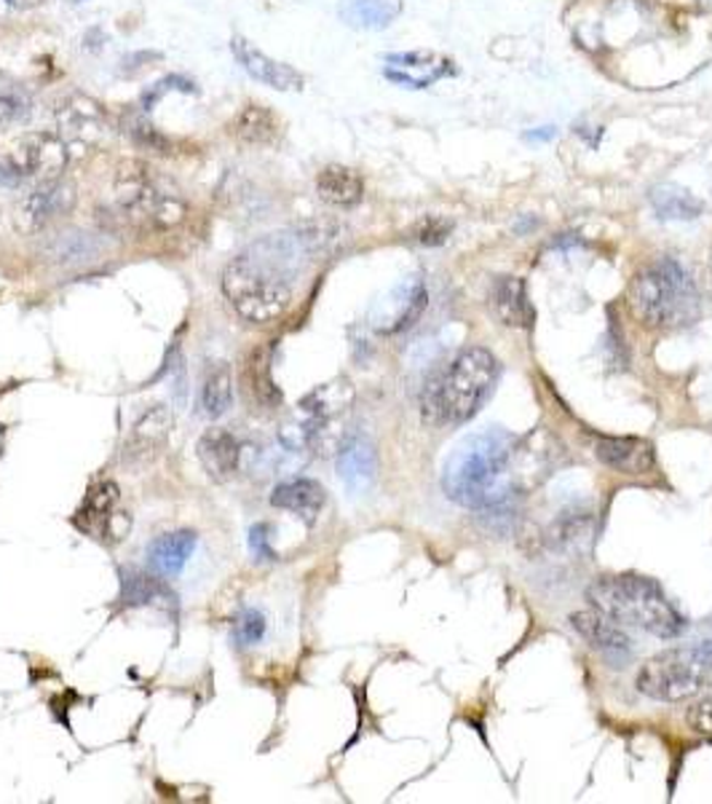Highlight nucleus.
Instances as JSON below:
<instances>
[{
	"label": "nucleus",
	"mask_w": 712,
	"mask_h": 804,
	"mask_svg": "<svg viewBox=\"0 0 712 804\" xmlns=\"http://www.w3.org/2000/svg\"><path fill=\"white\" fill-rule=\"evenodd\" d=\"M300 263H306V258L293 234L265 236L225 269V298L247 322H274L287 311L293 298L289 280L298 274Z\"/></svg>",
	"instance_id": "obj_1"
},
{
	"label": "nucleus",
	"mask_w": 712,
	"mask_h": 804,
	"mask_svg": "<svg viewBox=\"0 0 712 804\" xmlns=\"http://www.w3.org/2000/svg\"><path fill=\"white\" fill-rule=\"evenodd\" d=\"M518 437L501 427H485L461 437L442 470V488L448 499L468 510H488L507 505L518 490L512 459Z\"/></svg>",
	"instance_id": "obj_2"
},
{
	"label": "nucleus",
	"mask_w": 712,
	"mask_h": 804,
	"mask_svg": "<svg viewBox=\"0 0 712 804\" xmlns=\"http://www.w3.org/2000/svg\"><path fill=\"white\" fill-rule=\"evenodd\" d=\"M498 363L483 346H466L448 363L437 365L420 389V416L431 427H459L468 422L490 394Z\"/></svg>",
	"instance_id": "obj_3"
},
{
	"label": "nucleus",
	"mask_w": 712,
	"mask_h": 804,
	"mask_svg": "<svg viewBox=\"0 0 712 804\" xmlns=\"http://www.w3.org/2000/svg\"><path fill=\"white\" fill-rule=\"evenodd\" d=\"M586 599L597 612L616 623L634 625L656 638H678L686 630V619L669 603L658 582L638 575L597 577L586 588Z\"/></svg>",
	"instance_id": "obj_4"
},
{
	"label": "nucleus",
	"mask_w": 712,
	"mask_h": 804,
	"mask_svg": "<svg viewBox=\"0 0 712 804\" xmlns=\"http://www.w3.org/2000/svg\"><path fill=\"white\" fill-rule=\"evenodd\" d=\"M634 315L649 328H684L699 317V293L684 265L673 258L638 271L630 287Z\"/></svg>",
	"instance_id": "obj_5"
},
{
	"label": "nucleus",
	"mask_w": 712,
	"mask_h": 804,
	"mask_svg": "<svg viewBox=\"0 0 712 804\" xmlns=\"http://www.w3.org/2000/svg\"><path fill=\"white\" fill-rule=\"evenodd\" d=\"M712 678V643L673 647L643 662L638 689L658 702H684L699 695Z\"/></svg>",
	"instance_id": "obj_6"
},
{
	"label": "nucleus",
	"mask_w": 712,
	"mask_h": 804,
	"mask_svg": "<svg viewBox=\"0 0 712 804\" xmlns=\"http://www.w3.org/2000/svg\"><path fill=\"white\" fill-rule=\"evenodd\" d=\"M118 212L129 226L164 230L186 217V204L151 180L145 167H134V173L123 169L118 177Z\"/></svg>",
	"instance_id": "obj_7"
},
{
	"label": "nucleus",
	"mask_w": 712,
	"mask_h": 804,
	"mask_svg": "<svg viewBox=\"0 0 712 804\" xmlns=\"http://www.w3.org/2000/svg\"><path fill=\"white\" fill-rule=\"evenodd\" d=\"M68 164V145L55 132H27L0 147V180H55Z\"/></svg>",
	"instance_id": "obj_8"
},
{
	"label": "nucleus",
	"mask_w": 712,
	"mask_h": 804,
	"mask_svg": "<svg viewBox=\"0 0 712 804\" xmlns=\"http://www.w3.org/2000/svg\"><path fill=\"white\" fill-rule=\"evenodd\" d=\"M118 501H121V494L116 483H97L83 499L75 525L99 542H118L123 531H129V512L127 516L118 512Z\"/></svg>",
	"instance_id": "obj_9"
},
{
	"label": "nucleus",
	"mask_w": 712,
	"mask_h": 804,
	"mask_svg": "<svg viewBox=\"0 0 712 804\" xmlns=\"http://www.w3.org/2000/svg\"><path fill=\"white\" fill-rule=\"evenodd\" d=\"M75 206V188L68 180H44L38 188L27 193L16 206V221L27 230H38L49 226L57 217L68 215Z\"/></svg>",
	"instance_id": "obj_10"
},
{
	"label": "nucleus",
	"mask_w": 712,
	"mask_h": 804,
	"mask_svg": "<svg viewBox=\"0 0 712 804\" xmlns=\"http://www.w3.org/2000/svg\"><path fill=\"white\" fill-rule=\"evenodd\" d=\"M230 51H234L236 62L245 68V73L252 75L260 84L276 88V92H298V88H302V75L298 70L271 59L265 51H260L258 46L249 44L247 38H239V35H236V38L230 40Z\"/></svg>",
	"instance_id": "obj_11"
},
{
	"label": "nucleus",
	"mask_w": 712,
	"mask_h": 804,
	"mask_svg": "<svg viewBox=\"0 0 712 804\" xmlns=\"http://www.w3.org/2000/svg\"><path fill=\"white\" fill-rule=\"evenodd\" d=\"M247 453L249 448L228 429H210L199 440L201 464L215 481H228L236 472H241Z\"/></svg>",
	"instance_id": "obj_12"
},
{
	"label": "nucleus",
	"mask_w": 712,
	"mask_h": 804,
	"mask_svg": "<svg viewBox=\"0 0 712 804\" xmlns=\"http://www.w3.org/2000/svg\"><path fill=\"white\" fill-rule=\"evenodd\" d=\"M571 625L590 643L592 649L605 654L608 660L619 662L625 658H630L632 652V638L627 636L625 630L616 625V619L605 617L603 612H575L571 614Z\"/></svg>",
	"instance_id": "obj_13"
},
{
	"label": "nucleus",
	"mask_w": 712,
	"mask_h": 804,
	"mask_svg": "<svg viewBox=\"0 0 712 804\" xmlns=\"http://www.w3.org/2000/svg\"><path fill=\"white\" fill-rule=\"evenodd\" d=\"M378 472L376 448L367 437L354 435L337 451V475L352 496H361L372 488Z\"/></svg>",
	"instance_id": "obj_14"
},
{
	"label": "nucleus",
	"mask_w": 712,
	"mask_h": 804,
	"mask_svg": "<svg viewBox=\"0 0 712 804\" xmlns=\"http://www.w3.org/2000/svg\"><path fill=\"white\" fill-rule=\"evenodd\" d=\"M595 457L605 466L625 475H643L654 470V446L640 437H597Z\"/></svg>",
	"instance_id": "obj_15"
},
{
	"label": "nucleus",
	"mask_w": 712,
	"mask_h": 804,
	"mask_svg": "<svg viewBox=\"0 0 712 804\" xmlns=\"http://www.w3.org/2000/svg\"><path fill=\"white\" fill-rule=\"evenodd\" d=\"M490 311L507 328H527L533 319L525 282L520 276H498L490 287Z\"/></svg>",
	"instance_id": "obj_16"
},
{
	"label": "nucleus",
	"mask_w": 712,
	"mask_h": 804,
	"mask_svg": "<svg viewBox=\"0 0 712 804\" xmlns=\"http://www.w3.org/2000/svg\"><path fill=\"white\" fill-rule=\"evenodd\" d=\"M195 534L193 531H171V534H162L147 545V566L153 575L164 579H175L186 569L188 558L193 555Z\"/></svg>",
	"instance_id": "obj_17"
},
{
	"label": "nucleus",
	"mask_w": 712,
	"mask_h": 804,
	"mask_svg": "<svg viewBox=\"0 0 712 804\" xmlns=\"http://www.w3.org/2000/svg\"><path fill=\"white\" fill-rule=\"evenodd\" d=\"M230 134L239 140L241 145L252 147H265L274 145L282 134V118L274 110L265 108V105L247 103L239 114L230 121Z\"/></svg>",
	"instance_id": "obj_18"
},
{
	"label": "nucleus",
	"mask_w": 712,
	"mask_h": 804,
	"mask_svg": "<svg viewBox=\"0 0 712 804\" xmlns=\"http://www.w3.org/2000/svg\"><path fill=\"white\" fill-rule=\"evenodd\" d=\"M324 501H328V494L311 477H295V481L278 483L274 494H271V505L278 507V510L295 512V516L308 520V523L319 516Z\"/></svg>",
	"instance_id": "obj_19"
},
{
	"label": "nucleus",
	"mask_w": 712,
	"mask_h": 804,
	"mask_svg": "<svg viewBox=\"0 0 712 804\" xmlns=\"http://www.w3.org/2000/svg\"><path fill=\"white\" fill-rule=\"evenodd\" d=\"M169 431H171V413L166 411L164 405L151 407V411H147L132 427V435H129L127 451L123 453L132 461L151 459L153 453L162 451Z\"/></svg>",
	"instance_id": "obj_20"
},
{
	"label": "nucleus",
	"mask_w": 712,
	"mask_h": 804,
	"mask_svg": "<svg viewBox=\"0 0 712 804\" xmlns=\"http://www.w3.org/2000/svg\"><path fill=\"white\" fill-rule=\"evenodd\" d=\"M383 315L378 317V328L383 333H400V330L411 328L415 319L420 317V311L426 309V289L420 282L413 285H402L391 293V300L383 304Z\"/></svg>",
	"instance_id": "obj_21"
},
{
	"label": "nucleus",
	"mask_w": 712,
	"mask_h": 804,
	"mask_svg": "<svg viewBox=\"0 0 712 804\" xmlns=\"http://www.w3.org/2000/svg\"><path fill=\"white\" fill-rule=\"evenodd\" d=\"M317 193L328 204L348 210V206H356L361 197H365V180L354 169L341 167V164H330L317 177Z\"/></svg>",
	"instance_id": "obj_22"
},
{
	"label": "nucleus",
	"mask_w": 712,
	"mask_h": 804,
	"mask_svg": "<svg viewBox=\"0 0 712 804\" xmlns=\"http://www.w3.org/2000/svg\"><path fill=\"white\" fill-rule=\"evenodd\" d=\"M354 402V387L346 378H335V381L322 383L313 392H308L300 400V411L308 418H319V422H332L335 416L348 411V405Z\"/></svg>",
	"instance_id": "obj_23"
},
{
	"label": "nucleus",
	"mask_w": 712,
	"mask_h": 804,
	"mask_svg": "<svg viewBox=\"0 0 712 804\" xmlns=\"http://www.w3.org/2000/svg\"><path fill=\"white\" fill-rule=\"evenodd\" d=\"M103 252V241L97 236L86 234V230L68 228L59 230L44 245V256L55 263L73 265V263H88Z\"/></svg>",
	"instance_id": "obj_24"
},
{
	"label": "nucleus",
	"mask_w": 712,
	"mask_h": 804,
	"mask_svg": "<svg viewBox=\"0 0 712 804\" xmlns=\"http://www.w3.org/2000/svg\"><path fill=\"white\" fill-rule=\"evenodd\" d=\"M337 14L348 27L383 29L402 14V0H341Z\"/></svg>",
	"instance_id": "obj_25"
},
{
	"label": "nucleus",
	"mask_w": 712,
	"mask_h": 804,
	"mask_svg": "<svg viewBox=\"0 0 712 804\" xmlns=\"http://www.w3.org/2000/svg\"><path fill=\"white\" fill-rule=\"evenodd\" d=\"M651 206L662 221H697L704 212V201L693 197L688 188L680 186H656L651 191Z\"/></svg>",
	"instance_id": "obj_26"
},
{
	"label": "nucleus",
	"mask_w": 712,
	"mask_h": 804,
	"mask_svg": "<svg viewBox=\"0 0 712 804\" xmlns=\"http://www.w3.org/2000/svg\"><path fill=\"white\" fill-rule=\"evenodd\" d=\"M295 236H298L308 258H322L335 252L348 239V230L337 221H311L306 226L295 228Z\"/></svg>",
	"instance_id": "obj_27"
},
{
	"label": "nucleus",
	"mask_w": 712,
	"mask_h": 804,
	"mask_svg": "<svg viewBox=\"0 0 712 804\" xmlns=\"http://www.w3.org/2000/svg\"><path fill=\"white\" fill-rule=\"evenodd\" d=\"M234 400V376L225 363L210 365L204 381H201V407L210 418H219Z\"/></svg>",
	"instance_id": "obj_28"
},
{
	"label": "nucleus",
	"mask_w": 712,
	"mask_h": 804,
	"mask_svg": "<svg viewBox=\"0 0 712 804\" xmlns=\"http://www.w3.org/2000/svg\"><path fill=\"white\" fill-rule=\"evenodd\" d=\"M59 127L75 138H94L103 127V114L97 105L86 97H73L59 108Z\"/></svg>",
	"instance_id": "obj_29"
},
{
	"label": "nucleus",
	"mask_w": 712,
	"mask_h": 804,
	"mask_svg": "<svg viewBox=\"0 0 712 804\" xmlns=\"http://www.w3.org/2000/svg\"><path fill=\"white\" fill-rule=\"evenodd\" d=\"M245 378H247L249 398L258 402V405L274 407V405H278V402H282V394H278L274 378H271L269 354H265L263 348H258V352H254L252 357H249L247 370H245Z\"/></svg>",
	"instance_id": "obj_30"
},
{
	"label": "nucleus",
	"mask_w": 712,
	"mask_h": 804,
	"mask_svg": "<svg viewBox=\"0 0 712 804\" xmlns=\"http://www.w3.org/2000/svg\"><path fill=\"white\" fill-rule=\"evenodd\" d=\"M164 595L166 588L153 571L151 575H145V571H129V575H123V601L129 606H145V603L164 599Z\"/></svg>",
	"instance_id": "obj_31"
},
{
	"label": "nucleus",
	"mask_w": 712,
	"mask_h": 804,
	"mask_svg": "<svg viewBox=\"0 0 712 804\" xmlns=\"http://www.w3.org/2000/svg\"><path fill=\"white\" fill-rule=\"evenodd\" d=\"M455 223L444 215H424L413 223L411 239L418 241L424 247H437L442 241H448V236L453 234Z\"/></svg>",
	"instance_id": "obj_32"
},
{
	"label": "nucleus",
	"mask_w": 712,
	"mask_h": 804,
	"mask_svg": "<svg viewBox=\"0 0 712 804\" xmlns=\"http://www.w3.org/2000/svg\"><path fill=\"white\" fill-rule=\"evenodd\" d=\"M234 632L241 647H252V643H258L265 636V617L260 612H254V608H247L236 619Z\"/></svg>",
	"instance_id": "obj_33"
},
{
	"label": "nucleus",
	"mask_w": 712,
	"mask_h": 804,
	"mask_svg": "<svg viewBox=\"0 0 712 804\" xmlns=\"http://www.w3.org/2000/svg\"><path fill=\"white\" fill-rule=\"evenodd\" d=\"M688 726L699 735H712V695L693 702L691 711H688Z\"/></svg>",
	"instance_id": "obj_34"
},
{
	"label": "nucleus",
	"mask_w": 712,
	"mask_h": 804,
	"mask_svg": "<svg viewBox=\"0 0 712 804\" xmlns=\"http://www.w3.org/2000/svg\"><path fill=\"white\" fill-rule=\"evenodd\" d=\"M132 134L134 140H138L140 145H145L147 151H158V153H169L166 147H169V143L162 138V134L156 132V129L151 127V123H145L142 118H138V121L132 123Z\"/></svg>",
	"instance_id": "obj_35"
},
{
	"label": "nucleus",
	"mask_w": 712,
	"mask_h": 804,
	"mask_svg": "<svg viewBox=\"0 0 712 804\" xmlns=\"http://www.w3.org/2000/svg\"><path fill=\"white\" fill-rule=\"evenodd\" d=\"M249 547H252L254 558L260 560H274V549L269 545V525L258 523L249 531Z\"/></svg>",
	"instance_id": "obj_36"
},
{
	"label": "nucleus",
	"mask_w": 712,
	"mask_h": 804,
	"mask_svg": "<svg viewBox=\"0 0 712 804\" xmlns=\"http://www.w3.org/2000/svg\"><path fill=\"white\" fill-rule=\"evenodd\" d=\"M20 116V103L14 97H0V129L9 127Z\"/></svg>",
	"instance_id": "obj_37"
},
{
	"label": "nucleus",
	"mask_w": 712,
	"mask_h": 804,
	"mask_svg": "<svg viewBox=\"0 0 712 804\" xmlns=\"http://www.w3.org/2000/svg\"><path fill=\"white\" fill-rule=\"evenodd\" d=\"M555 127H544V129H536V132H527L525 140H531V143H536V140H551L555 138Z\"/></svg>",
	"instance_id": "obj_38"
},
{
	"label": "nucleus",
	"mask_w": 712,
	"mask_h": 804,
	"mask_svg": "<svg viewBox=\"0 0 712 804\" xmlns=\"http://www.w3.org/2000/svg\"><path fill=\"white\" fill-rule=\"evenodd\" d=\"M9 5H14V9H29V5H38L44 3V0H5Z\"/></svg>",
	"instance_id": "obj_39"
},
{
	"label": "nucleus",
	"mask_w": 712,
	"mask_h": 804,
	"mask_svg": "<svg viewBox=\"0 0 712 804\" xmlns=\"http://www.w3.org/2000/svg\"><path fill=\"white\" fill-rule=\"evenodd\" d=\"M710 271H712V250H710Z\"/></svg>",
	"instance_id": "obj_40"
}]
</instances>
